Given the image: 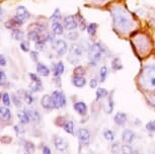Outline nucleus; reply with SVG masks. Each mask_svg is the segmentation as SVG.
<instances>
[{
  "instance_id": "obj_1",
  "label": "nucleus",
  "mask_w": 155,
  "mask_h": 154,
  "mask_svg": "<svg viewBox=\"0 0 155 154\" xmlns=\"http://www.w3.org/2000/svg\"><path fill=\"white\" fill-rule=\"evenodd\" d=\"M112 15L114 19V25L122 33H127L133 28V20L129 14L123 10L121 7H115L112 9Z\"/></svg>"
},
{
  "instance_id": "obj_2",
  "label": "nucleus",
  "mask_w": 155,
  "mask_h": 154,
  "mask_svg": "<svg viewBox=\"0 0 155 154\" xmlns=\"http://www.w3.org/2000/svg\"><path fill=\"white\" fill-rule=\"evenodd\" d=\"M104 54V48L101 44L99 43H95L90 47L89 52H88V58L90 61V64L91 65H96L99 60L101 59L102 56Z\"/></svg>"
},
{
  "instance_id": "obj_3",
  "label": "nucleus",
  "mask_w": 155,
  "mask_h": 154,
  "mask_svg": "<svg viewBox=\"0 0 155 154\" xmlns=\"http://www.w3.org/2000/svg\"><path fill=\"white\" fill-rule=\"evenodd\" d=\"M31 17L30 12L25 6H18L16 8V13L12 18L10 19V21L12 22L13 27H19L25 24V21Z\"/></svg>"
},
{
  "instance_id": "obj_4",
  "label": "nucleus",
  "mask_w": 155,
  "mask_h": 154,
  "mask_svg": "<svg viewBox=\"0 0 155 154\" xmlns=\"http://www.w3.org/2000/svg\"><path fill=\"white\" fill-rule=\"evenodd\" d=\"M144 80L150 88H155V65H149L144 69Z\"/></svg>"
},
{
  "instance_id": "obj_5",
  "label": "nucleus",
  "mask_w": 155,
  "mask_h": 154,
  "mask_svg": "<svg viewBox=\"0 0 155 154\" xmlns=\"http://www.w3.org/2000/svg\"><path fill=\"white\" fill-rule=\"evenodd\" d=\"M52 100H53L55 109H62L66 106V97L61 91H53L52 93Z\"/></svg>"
},
{
  "instance_id": "obj_6",
  "label": "nucleus",
  "mask_w": 155,
  "mask_h": 154,
  "mask_svg": "<svg viewBox=\"0 0 155 154\" xmlns=\"http://www.w3.org/2000/svg\"><path fill=\"white\" fill-rule=\"evenodd\" d=\"M52 43H53L52 47L59 56H63L67 52V44L63 40H55Z\"/></svg>"
},
{
  "instance_id": "obj_7",
  "label": "nucleus",
  "mask_w": 155,
  "mask_h": 154,
  "mask_svg": "<svg viewBox=\"0 0 155 154\" xmlns=\"http://www.w3.org/2000/svg\"><path fill=\"white\" fill-rule=\"evenodd\" d=\"M54 145L57 150L59 151H65L68 148V142L66 139H64L60 136H55L54 137Z\"/></svg>"
},
{
  "instance_id": "obj_8",
  "label": "nucleus",
  "mask_w": 155,
  "mask_h": 154,
  "mask_svg": "<svg viewBox=\"0 0 155 154\" xmlns=\"http://www.w3.org/2000/svg\"><path fill=\"white\" fill-rule=\"evenodd\" d=\"M30 78L31 80L33 81V84H31V91H41L43 89V84H42V81L39 77L37 76L36 74L34 73H30Z\"/></svg>"
},
{
  "instance_id": "obj_9",
  "label": "nucleus",
  "mask_w": 155,
  "mask_h": 154,
  "mask_svg": "<svg viewBox=\"0 0 155 154\" xmlns=\"http://www.w3.org/2000/svg\"><path fill=\"white\" fill-rule=\"evenodd\" d=\"M78 25V22L76 21L75 16L68 15L64 18V27L68 31H74Z\"/></svg>"
},
{
  "instance_id": "obj_10",
  "label": "nucleus",
  "mask_w": 155,
  "mask_h": 154,
  "mask_svg": "<svg viewBox=\"0 0 155 154\" xmlns=\"http://www.w3.org/2000/svg\"><path fill=\"white\" fill-rule=\"evenodd\" d=\"M134 139H135V133L130 129H126L123 131L122 134V140L125 144H131L133 143Z\"/></svg>"
},
{
  "instance_id": "obj_11",
  "label": "nucleus",
  "mask_w": 155,
  "mask_h": 154,
  "mask_svg": "<svg viewBox=\"0 0 155 154\" xmlns=\"http://www.w3.org/2000/svg\"><path fill=\"white\" fill-rule=\"evenodd\" d=\"M78 139H79V141L83 145H87L89 142V139H90L89 131L87 129H84V128L79 129L78 130Z\"/></svg>"
},
{
  "instance_id": "obj_12",
  "label": "nucleus",
  "mask_w": 155,
  "mask_h": 154,
  "mask_svg": "<svg viewBox=\"0 0 155 154\" xmlns=\"http://www.w3.org/2000/svg\"><path fill=\"white\" fill-rule=\"evenodd\" d=\"M41 103H42L44 109H46V110L55 109L53 100H52V95H47V94L44 95L42 97V100H41Z\"/></svg>"
},
{
  "instance_id": "obj_13",
  "label": "nucleus",
  "mask_w": 155,
  "mask_h": 154,
  "mask_svg": "<svg viewBox=\"0 0 155 154\" xmlns=\"http://www.w3.org/2000/svg\"><path fill=\"white\" fill-rule=\"evenodd\" d=\"M73 107H74L75 112L77 113V114H79L80 116H85L87 114V106L83 103V101L75 103Z\"/></svg>"
},
{
  "instance_id": "obj_14",
  "label": "nucleus",
  "mask_w": 155,
  "mask_h": 154,
  "mask_svg": "<svg viewBox=\"0 0 155 154\" xmlns=\"http://www.w3.org/2000/svg\"><path fill=\"white\" fill-rule=\"evenodd\" d=\"M71 80H72L73 85L76 86V87H79V88L83 87L86 84V79L83 76H77V75H73Z\"/></svg>"
},
{
  "instance_id": "obj_15",
  "label": "nucleus",
  "mask_w": 155,
  "mask_h": 154,
  "mask_svg": "<svg viewBox=\"0 0 155 154\" xmlns=\"http://www.w3.org/2000/svg\"><path fill=\"white\" fill-rule=\"evenodd\" d=\"M52 31H53L54 34H58V36L63 34L64 28H63V25L61 24L59 20H57V21H53V24H52Z\"/></svg>"
},
{
  "instance_id": "obj_16",
  "label": "nucleus",
  "mask_w": 155,
  "mask_h": 154,
  "mask_svg": "<svg viewBox=\"0 0 155 154\" xmlns=\"http://www.w3.org/2000/svg\"><path fill=\"white\" fill-rule=\"evenodd\" d=\"M114 121H115V123L117 125H119V126H123L126 122H127V115L125 114V113H118L115 118H114Z\"/></svg>"
},
{
  "instance_id": "obj_17",
  "label": "nucleus",
  "mask_w": 155,
  "mask_h": 154,
  "mask_svg": "<svg viewBox=\"0 0 155 154\" xmlns=\"http://www.w3.org/2000/svg\"><path fill=\"white\" fill-rule=\"evenodd\" d=\"M70 53L72 55H74L76 57H81L82 56V48H81L80 45H77V44H73L70 47Z\"/></svg>"
},
{
  "instance_id": "obj_18",
  "label": "nucleus",
  "mask_w": 155,
  "mask_h": 154,
  "mask_svg": "<svg viewBox=\"0 0 155 154\" xmlns=\"http://www.w3.org/2000/svg\"><path fill=\"white\" fill-rule=\"evenodd\" d=\"M37 72L42 76H48L50 74V69L47 67L45 64L38 63L37 64Z\"/></svg>"
},
{
  "instance_id": "obj_19",
  "label": "nucleus",
  "mask_w": 155,
  "mask_h": 154,
  "mask_svg": "<svg viewBox=\"0 0 155 154\" xmlns=\"http://www.w3.org/2000/svg\"><path fill=\"white\" fill-rule=\"evenodd\" d=\"M17 117H18L20 123L22 124H28L31 121L30 116L28 114V111H19L17 113Z\"/></svg>"
},
{
  "instance_id": "obj_20",
  "label": "nucleus",
  "mask_w": 155,
  "mask_h": 154,
  "mask_svg": "<svg viewBox=\"0 0 155 154\" xmlns=\"http://www.w3.org/2000/svg\"><path fill=\"white\" fill-rule=\"evenodd\" d=\"M64 72V64L63 62H58L56 65H55L54 68V77H59L60 75H62Z\"/></svg>"
},
{
  "instance_id": "obj_21",
  "label": "nucleus",
  "mask_w": 155,
  "mask_h": 154,
  "mask_svg": "<svg viewBox=\"0 0 155 154\" xmlns=\"http://www.w3.org/2000/svg\"><path fill=\"white\" fill-rule=\"evenodd\" d=\"M0 114H1V118L3 121H9L11 119V113L9 109L1 106L0 107Z\"/></svg>"
},
{
  "instance_id": "obj_22",
  "label": "nucleus",
  "mask_w": 155,
  "mask_h": 154,
  "mask_svg": "<svg viewBox=\"0 0 155 154\" xmlns=\"http://www.w3.org/2000/svg\"><path fill=\"white\" fill-rule=\"evenodd\" d=\"M63 128L68 134H73V132H74V123L72 121H67L66 123H64Z\"/></svg>"
},
{
  "instance_id": "obj_23",
  "label": "nucleus",
  "mask_w": 155,
  "mask_h": 154,
  "mask_svg": "<svg viewBox=\"0 0 155 154\" xmlns=\"http://www.w3.org/2000/svg\"><path fill=\"white\" fill-rule=\"evenodd\" d=\"M11 36H12L14 40L20 41L23 38V33L20 30H18V28H13L12 31H11Z\"/></svg>"
},
{
  "instance_id": "obj_24",
  "label": "nucleus",
  "mask_w": 155,
  "mask_h": 154,
  "mask_svg": "<svg viewBox=\"0 0 155 154\" xmlns=\"http://www.w3.org/2000/svg\"><path fill=\"white\" fill-rule=\"evenodd\" d=\"M28 116H30L31 121L35 122V123H37V122L40 121V114L37 111H35V110H31V111H28Z\"/></svg>"
},
{
  "instance_id": "obj_25",
  "label": "nucleus",
  "mask_w": 155,
  "mask_h": 154,
  "mask_svg": "<svg viewBox=\"0 0 155 154\" xmlns=\"http://www.w3.org/2000/svg\"><path fill=\"white\" fill-rule=\"evenodd\" d=\"M122 145L120 144V142H115L112 147H110V152L112 154H120V152H122Z\"/></svg>"
},
{
  "instance_id": "obj_26",
  "label": "nucleus",
  "mask_w": 155,
  "mask_h": 154,
  "mask_svg": "<svg viewBox=\"0 0 155 154\" xmlns=\"http://www.w3.org/2000/svg\"><path fill=\"white\" fill-rule=\"evenodd\" d=\"M112 68L115 71L121 70V69L123 68V65H122V63H121V60H120L119 58H115V59L112 61Z\"/></svg>"
},
{
  "instance_id": "obj_27",
  "label": "nucleus",
  "mask_w": 155,
  "mask_h": 154,
  "mask_svg": "<svg viewBox=\"0 0 155 154\" xmlns=\"http://www.w3.org/2000/svg\"><path fill=\"white\" fill-rule=\"evenodd\" d=\"M107 95V90L104 88H98L96 91V100H99L101 98L106 97Z\"/></svg>"
},
{
  "instance_id": "obj_28",
  "label": "nucleus",
  "mask_w": 155,
  "mask_h": 154,
  "mask_svg": "<svg viewBox=\"0 0 155 154\" xmlns=\"http://www.w3.org/2000/svg\"><path fill=\"white\" fill-rule=\"evenodd\" d=\"M96 28H97V25L96 24H90L88 27H87V33H88V34L90 37H93L95 36L96 34Z\"/></svg>"
},
{
  "instance_id": "obj_29",
  "label": "nucleus",
  "mask_w": 155,
  "mask_h": 154,
  "mask_svg": "<svg viewBox=\"0 0 155 154\" xmlns=\"http://www.w3.org/2000/svg\"><path fill=\"white\" fill-rule=\"evenodd\" d=\"M78 17V25H79V28H81V30H85V28H87L86 27V22H85V20H84V18L82 16H81V14L80 13H77V15H76Z\"/></svg>"
},
{
  "instance_id": "obj_30",
  "label": "nucleus",
  "mask_w": 155,
  "mask_h": 154,
  "mask_svg": "<svg viewBox=\"0 0 155 154\" xmlns=\"http://www.w3.org/2000/svg\"><path fill=\"white\" fill-rule=\"evenodd\" d=\"M99 76H101V82H104L107 76V68L106 66H102L99 71Z\"/></svg>"
},
{
  "instance_id": "obj_31",
  "label": "nucleus",
  "mask_w": 155,
  "mask_h": 154,
  "mask_svg": "<svg viewBox=\"0 0 155 154\" xmlns=\"http://www.w3.org/2000/svg\"><path fill=\"white\" fill-rule=\"evenodd\" d=\"M25 151H27L28 153L34 152V151H35V144L33 143V142L25 141Z\"/></svg>"
},
{
  "instance_id": "obj_32",
  "label": "nucleus",
  "mask_w": 155,
  "mask_h": 154,
  "mask_svg": "<svg viewBox=\"0 0 155 154\" xmlns=\"http://www.w3.org/2000/svg\"><path fill=\"white\" fill-rule=\"evenodd\" d=\"M86 70L84 69V67H82V66H77L74 71H73V73H74V75H77V76H83L84 74H85Z\"/></svg>"
},
{
  "instance_id": "obj_33",
  "label": "nucleus",
  "mask_w": 155,
  "mask_h": 154,
  "mask_svg": "<svg viewBox=\"0 0 155 154\" xmlns=\"http://www.w3.org/2000/svg\"><path fill=\"white\" fill-rule=\"evenodd\" d=\"M104 137L107 139V141H113L114 138H115V134L112 130H106L104 132Z\"/></svg>"
},
{
  "instance_id": "obj_34",
  "label": "nucleus",
  "mask_w": 155,
  "mask_h": 154,
  "mask_svg": "<svg viewBox=\"0 0 155 154\" xmlns=\"http://www.w3.org/2000/svg\"><path fill=\"white\" fill-rule=\"evenodd\" d=\"M23 100H25V101L28 104H31L34 101V97H31V94L28 93V92H25V94H23Z\"/></svg>"
},
{
  "instance_id": "obj_35",
  "label": "nucleus",
  "mask_w": 155,
  "mask_h": 154,
  "mask_svg": "<svg viewBox=\"0 0 155 154\" xmlns=\"http://www.w3.org/2000/svg\"><path fill=\"white\" fill-rule=\"evenodd\" d=\"M122 153L123 154H132L133 153V149L131 148L130 145L125 144L124 146L122 147Z\"/></svg>"
},
{
  "instance_id": "obj_36",
  "label": "nucleus",
  "mask_w": 155,
  "mask_h": 154,
  "mask_svg": "<svg viewBox=\"0 0 155 154\" xmlns=\"http://www.w3.org/2000/svg\"><path fill=\"white\" fill-rule=\"evenodd\" d=\"M2 103H3L6 106H8L10 104V97L7 92H4V93L2 94Z\"/></svg>"
},
{
  "instance_id": "obj_37",
  "label": "nucleus",
  "mask_w": 155,
  "mask_h": 154,
  "mask_svg": "<svg viewBox=\"0 0 155 154\" xmlns=\"http://www.w3.org/2000/svg\"><path fill=\"white\" fill-rule=\"evenodd\" d=\"M11 98H12V100H13V103H14V106H17V107H19V106H21V100L17 97L16 94H12V97H11Z\"/></svg>"
},
{
  "instance_id": "obj_38",
  "label": "nucleus",
  "mask_w": 155,
  "mask_h": 154,
  "mask_svg": "<svg viewBox=\"0 0 155 154\" xmlns=\"http://www.w3.org/2000/svg\"><path fill=\"white\" fill-rule=\"evenodd\" d=\"M146 129L148 131H150V132H155V121H150L148 122L147 124H146Z\"/></svg>"
},
{
  "instance_id": "obj_39",
  "label": "nucleus",
  "mask_w": 155,
  "mask_h": 154,
  "mask_svg": "<svg viewBox=\"0 0 155 154\" xmlns=\"http://www.w3.org/2000/svg\"><path fill=\"white\" fill-rule=\"evenodd\" d=\"M60 18H61L60 11H59V9H56V11L53 13V15H52V17H51L52 21H57V20H60Z\"/></svg>"
},
{
  "instance_id": "obj_40",
  "label": "nucleus",
  "mask_w": 155,
  "mask_h": 154,
  "mask_svg": "<svg viewBox=\"0 0 155 154\" xmlns=\"http://www.w3.org/2000/svg\"><path fill=\"white\" fill-rule=\"evenodd\" d=\"M67 39L71 40V41H75L78 39V34L76 33V31H71V33H69L67 34Z\"/></svg>"
},
{
  "instance_id": "obj_41",
  "label": "nucleus",
  "mask_w": 155,
  "mask_h": 154,
  "mask_svg": "<svg viewBox=\"0 0 155 154\" xmlns=\"http://www.w3.org/2000/svg\"><path fill=\"white\" fill-rule=\"evenodd\" d=\"M20 49H21L23 52H28L30 51V49H28V44L25 42H22L20 44Z\"/></svg>"
},
{
  "instance_id": "obj_42",
  "label": "nucleus",
  "mask_w": 155,
  "mask_h": 154,
  "mask_svg": "<svg viewBox=\"0 0 155 154\" xmlns=\"http://www.w3.org/2000/svg\"><path fill=\"white\" fill-rule=\"evenodd\" d=\"M89 85L91 88H95L96 86H97V80L95 79V78H92L91 80H90V82H89Z\"/></svg>"
},
{
  "instance_id": "obj_43",
  "label": "nucleus",
  "mask_w": 155,
  "mask_h": 154,
  "mask_svg": "<svg viewBox=\"0 0 155 154\" xmlns=\"http://www.w3.org/2000/svg\"><path fill=\"white\" fill-rule=\"evenodd\" d=\"M38 56H39V53H37V52H31V57L33 58L35 62H38Z\"/></svg>"
},
{
  "instance_id": "obj_44",
  "label": "nucleus",
  "mask_w": 155,
  "mask_h": 154,
  "mask_svg": "<svg viewBox=\"0 0 155 154\" xmlns=\"http://www.w3.org/2000/svg\"><path fill=\"white\" fill-rule=\"evenodd\" d=\"M43 154H52V153H51V150H50V148H49V147H47V146L44 147V149H43Z\"/></svg>"
},
{
  "instance_id": "obj_45",
  "label": "nucleus",
  "mask_w": 155,
  "mask_h": 154,
  "mask_svg": "<svg viewBox=\"0 0 155 154\" xmlns=\"http://www.w3.org/2000/svg\"><path fill=\"white\" fill-rule=\"evenodd\" d=\"M0 74H1V83H3L4 79H5V78H6V77H5V74H4L3 70H1V71H0Z\"/></svg>"
},
{
  "instance_id": "obj_46",
  "label": "nucleus",
  "mask_w": 155,
  "mask_h": 154,
  "mask_svg": "<svg viewBox=\"0 0 155 154\" xmlns=\"http://www.w3.org/2000/svg\"><path fill=\"white\" fill-rule=\"evenodd\" d=\"M0 64H1V66H5V65H6V61H5L4 56H1V62H0Z\"/></svg>"
},
{
  "instance_id": "obj_47",
  "label": "nucleus",
  "mask_w": 155,
  "mask_h": 154,
  "mask_svg": "<svg viewBox=\"0 0 155 154\" xmlns=\"http://www.w3.org/2000/svg\"><path fill=\"white\" fill-rule=\"evenodd\" d=\"M132 154H139V152H138V151H133Z\"/></svg>"
},
{
  "instance_id": "obj_48",
  "label": "nucleus",
  "mask_w": 155,
  "mask_h": 154,
  "mask_svg": "<svg viewBox=\"0 0 155 154\" xmlns=\"http://www.w3.org/2000/svg\"><path fill=\"white\" fill-rule=\"evenodd\" d=\"M152 103H153V104H154V106H155V97L153 98V100H152Z\"/></svg>"
},
{
  "instance_id": "obj_49",
  "label": "nucleus",
  "mask_w": 155,
  "mask_h": 154,
  "mask_svg": "<svg viewBox=\"0 0 155 154\" xmlns=\"http://www.w3.org/2000/svg\"><path fill=\"white\" fill-rule=\"evenodd\" d=\"M25 154H30V153H25Z\"/></svg>"
}]
</instances>
